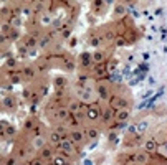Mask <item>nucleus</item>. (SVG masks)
I'll return each instance as SVG.
<instances>
[{
  "label": "nucleus",
  "instance_id": "5",
  "mask_svg": "<svg viewBox=\"0 0 167 165\" xmlns=\"http://www.w3.org/2000/svg\"><path fill=\"white\" fill-rule=\"evenodd\" d=\"M142 147H144V150L147 154H152V152H156V150L159 149V142H157V139L152 135V137L146 139L144 142H142Z\"/></svg>",
  "mask_w": 167,
  "mask_h": 165
},
{
  "label": "nucleus",
  "instance_id": "37",
  "mask_svg": "<svg viewBox=\"0 0 167 165\" xmlns=\"http://www.w3.org/2000/svg\"><path fill=\"white\" fill-rule=\"evenodd\" d=\"M35 125H36V124H35V122H33V121L30 119V121H27V122H25V129H28V130H32L33 127H35Z\"/></svg>",
  "mask_w": 167,
  "mask_h": 165
},
{
  "label": "nucleus",
  "instance_id": "39",
  "mask_svg": "<svg viewBox=\"0 0 167 165\" xmlns=\"http://www.w3.org/2000/svg\"><path fill=\"white\" fill-rule=\"evenodd\" d=\"M162 15H164V10H162V8H157L154 12V17H162Z\"/></svg>",
  "mask_w": 167,
  "mask_h": 165
},
{
  "label": "nucleus",
  "instance_id": "46",
  "mask_svg": "<svg viewBox=\"0 0 167 165\" xmlns=\"http://www.w3.org/2000/svg\"><path fill=\"white\" fill-rule=\"evenodd\" d=\"M165 36H167V30H165V28H162V40H165Z\"/></svg>",
  "mask_w": 167,
  "mask_h": 165
},
{
  "label": "nucleus",
  "instance_id": "31",
  "mask_svg": "<svg viewBox=\"0 0 167 165\" xmlns=\"http://www.w3.org/2000/svg\"><path fill=\"white\" fill-rule=\"evenodd\" d=\"M137 70H139L141 73H144V74H146V73L149 71V65H147V63H141V65H139V68H137Z\"/></svg>",
  "mask_w": 167,
  "mask_h": 165
},
{
  "label": "nucleus",
  "instance_id": "50",
  "mask_svg": "<svg viewBox=\"0 0 167 165\" xmlns=\"http://www.w3.org/2000/svg\"><path fill=\"white\" fill-rule=\"evenodd\" d=\"M84 165H93V160H89V159H86V160H84Z\"/></svg>",
  "mask_w": 167,
  "mask_h": 165
},
{
  "label": "nucleus",
  "instance_id": "48",
  "mask_svg": "<svg viewBox=\"0 0 167 165\" xmlns=\"http://www.w3.org/2000/svg\"><path fill=\"white\" fill-rule=\"evenodd\" d=\"M76 45V38H71L70 40V46H75Z\"/></svg>",
  "mask_w": 167,
  "mask_h": 165
},
{
  "label": "nucleus",
  "instance_id": "24",
  "mask_svg": "<svg viewBox=\"0 0 167 165\" xmlns=\"http://www.w3.org/2000/svg\"><path fill=\"white\" fill-rule=\"evenodd\" d=\"M114 13H116V15H119V17H126V7H124V3H118Z\"/></svg>",
  "mask_w": 167,
  "mask_h": 165
},
{
  "label": "nucleus",
  "instance_id": "23",
  "mask_svg": "<svg viewBox=\"0 0 167 165\" xmlns=\"http://www.w3.org/2000/svg\"><path fill=\"white\" fill-rule=\"evenodd\" d=\"M65 68H66V71H75L76 70V61L71 60V58H66L65 60Z\"/></svg>",
  "mask_w": 167,
  "mask_h": 165
},
{
  "label": "nucleus",
  "instance_id": "40",
  "mask_svg": "<svg viewBox=\"0 0 167 165\" xmlns=\"http://www.w3.org/2000/svg\"><path fill=\"white\" fill-rule=\"evenodd\" d=\"M5 134H7V135H12V134H15V129H13V127H8V125H7V130H5Z\"/></svg>",
  "mask_w": 167,
  "mask_h": 165
},
{
  "label": "nucleus",
  "instance_id": "3",
  "mask_svg": "<svg viewBox=\"0 0 167 165\" xmlns=\"http://www.w3.org/2000/svg\"><path fill=\"white\" fill-rule=\"evenodd\" d=\"M68 139H70L75 145H83V144L88 140L86 135H84V130H81V129H71L70 134H68Z\"/></svg>",
  "mask_w": 167,
  "mask_h": 165
},
{
  "label": "nucleus",
  "instance_id": "21",
  "mask_svg": "<svg viewBox=\"0 0 167 165\" xmlns=\"http://www.w3.org/2000/svg\"><path fill=\"white\" fill-rule=\"evenodd\" d=\"M48 140H50V144H51V145H58V144L61 142V135H60L58 132H55V130H51V134H50Z\"/></svg>",
  "mask_w": 167,
  "mask_h": 165
},
{
  "label": "nucleus",
  "instance_id": "44",
  "mask_svg": "<svg viewBox=\"0 0 167 165\" xmlns=\"http://www.w3.org/2000/svg\"><path fill=\"white\" fill-rule=\"evenodd\" d=\"M116 135H118V132H111L109 134V140H116Z\"/></svg>",
  "mask_w": 167,
  "mask_h": 165
},
{
  "label": "nucleus",
  "instance_id": "9",
  "mask_svg": "<svg viewBox=\"0 0 167 165\" xmlns=\"http://www.w3.org/2000/svg\"><path fill=\"white\" fill-rule=\"evenodd\" d=\"M79 68H83V70H89V68H93V61H91V53L84 51L79 55Z\"/></svg>",
  "mask_w": 167,
  "mask_h": 165
},
{
  "label": "nucleus",
  "instance_id": "22",
  "mask_svg": "<svg viewBox=\"0 0 167 165\" xmlns=\"http://www.w3.org/2000/svg\"><path fill=\"white\" fill-rule=\"evenodd\" d=\"M65 162H66V159L61 154L53 155V159H51V165H65Z\"/></svg>",
  "mask_w": 167,
  "mask_h": 165
},
{
  "label": "nucleus",
  "instance_id": "12",
  "mask_svg": "<svg viewBox=\"0 0 167 165\" xmlns=\"http://www.w3.org/2000/svg\"><path fill=\"white\" fill-rule=\"evenodd\" d=\"M106 60H108L106 51H103V50H98V51H94L93 55H91V61H93V65H99V63H106Z\"/></svg>",
  "mask_w": 167,
  "mask_h": 165
},
{
  "label": "nucleus",
  "instance_id": "27",
  "mask_svg": "<svg viewBox=\"0 0 167 165\" xmlns=\"http://www.w3.org/2000/svg\"><path fill=\"white\" fill-rule=\"evenodd\" d=\"M23 76L28 78V79H32V78L35 76V70H33V68H25V71H23Z\"/></svg>",
  "mask_w": 167,
  "mask_h": 165
},
{
  "label": "nucleus",
  "instance_id": "49",
  "mask_svg": "<svg viewBox=\"0 0 167 165\" xmlns=\"http://www.w3.org/2000/svg\"><path fill=\"white\" fill-rule=\"evenodd\" d=\"M149 84H151V86L156 84V79H154V78H149Z\"/></svg>",
  "mask_w": 167,
  "mask_h": 165
},
{
  "label": "nucleus",
  "instance_id": "43",
  "mask_svg": "<svg viewBox=\"0 0 167 165\" xmlns=\"http://www.w3.org/2000/svg\"><path fill=\"white\" fill-rule=\"evenodd\" d=\"M149 58H151V55H149L147 51H144V53H142V60H144V61H147Z\"/></svg>",
  "mask_w": 167,
  "mask_h": 165
},
{
  "label": "nucleus",
  "instance_id": "29",
  "mask_svg": "<svg viewBox=\"0 0 167 165\" xmlns=\"http://www.w3.org/2000/svg\"><path fill=\"white\" fill-rule=\"evenodd\" d=\"M127 132H129V135H137L136 124H129V125H127Z\"/></svg>",
  "mask_w": 167,
  "mask_h": 165
},
{
  "label": "nucleus",
  "instance_id": "36",
  "mask_svg": "<svg viewBox=\"0 0 167 165\" xmlns=\"http://www.w3.org/2000/svg\"><path fill=\"white\" fill-rule=\"evenodd\" d=\"M5 165H18V162H17L15 157H8L7 162H5Z\"/></svg>",
  "mask_w": 167,
  "mask_h": 165
},
{
  "label": "nucleus",
  "instance_id": "1",
  "mask_svg": "<svg viewBox=\"0 0 167 165\" xmlns=\"http://www.w3.org/2000/svg\"><path fill=\"white\" fill-rule=\"evenodd\" d=\"M84 116L89 122H96L101 117V106L96 103H89L86 104V109H84Z\"/></svg>",
  "mask_w": 167,
  "mask_h": 165
},
{
  "label": "nucleus",
  "instance_id": "15",
  "mask_svg": "<svg viewBox=\"0 0 167 165\" xmlns=\"http://www.w3.org/2000/svg\"><path fill=\"white\" fill-rule=\"evenodd\" d=\"M99 134H101V130H99L98 127H93V125L84 129V135H86L88 140H96L99 137Z\"/></svg>",
  "mask_w": 167,
  "mask_h": 165
},
{
  "label": "nucleus",
  "instance_id": "45",
  "mask_svg": "<svg viewBox=\"0 0 167 165\" xmlns=\"http://www.w3.org/2000/svg\"><path fill=\"white\" fill-rule=\"evenodd\" d=\"M12 82H20V78H18V76H12Z\"/></svg>",
  "mask_w": 167,
  "mask_h": 165
},
{
  "label": "nucleus",
  "instance_id": "30",
  "mask_svg": "<svg viewBox=\"0 0 167 165\" xmlns=\"http://www.w3.org/2000/svg\"><path fill=\"white\" fill-rule=\"evenodd\" d=\"M30 165H45V160L41 157H36V159H33L30 162Z\"/></svg>",
  "mask_w": 167,
  "mask_h": 165
},
{
  "label": "nucleus",
  "instance_id": "41",
  "mask_svg": "<svg viewBox=\"0 0 167 165\" xmlns=\"http://www.w3.org/2000/svg\"><path fill=\"white\" fill-rule=\"evenodd\" d=\"M151 94H152V91H147V93L142 94V99H144V101H146V99H149V98H151Z\"/></svg>",
  "mask_w": 167,
  "mask_h": 165
},
{
  "label": "nucleus",
  "instance_id": "6",
  "mask_svg": "<svg viewBox=\"0 0 167 165\" xmlns=\"http://www.w3.org/2000/svg\"><path fill=\"white\" fill-rule=\"evenodd\" d=\"M93 76L98 78V79H101V78H106L108 74V68H106V63H99V65H93Z\"/></svg>",
  "mask_w": 167,
  "mask_h": 165
},
{
  "label": "nucleus",
  "instance_id": "25",
  "mask_svg": "<svg viewBox=\"0 0 167 165\" xmlns=\"http://www.w3.org/2000/svg\"><path fill=\"white\" fill-rule=\"evenodd\" d=\"M114 45H116V46H126V45H129V43H127L126 38H124V35H121V36H116Z\"/></svg>",
  "mask_w": 167,
  "mask_h": 165
},
{
  "label": "nucleus",
  "instance_id": "13",
  "mask_svg": "<svg viewBox=\"0 0 167 165\" xmlns=\"http://www.w3.org/2000/svg\"><path fill=\"white\" fill-rule=\"evenodd\" d=\"M134 163L136 165H147V163H149V154H147L146 150L137 152L134 155Z\"/></svg>",
  "mask_w": 167,
  "mask_h": 165
},
{
  "label": "nucleus",
  "instance_id": "42",
  "mask_svg": "<svg viewBox=\"0 0 167 165\" xmlns=\"http://www.w3.org/2000/svg\"><path fill=\"white\" fill-rule=\"evenodd\" d=\"M23 96H25V99H30V98H32V91H30V89H27L25 93H23Z\"/></svg>",
  "mask_w": 167,
  "mask_h": 165
},
{
  "label": "nucleus",
  "instance_id": "34",
  "mask_svg": "<svg viewBox=\"0 0 167 165\" xmlns=\"http://www.w3.org/2000/svg\"><path fill=\"white\" fill-rule=\"evenodd\" d=\"M35 45H36V40H35V38H28V41L25 43V46H27V48H33Z\"/></svg>",
  "mask_w": 167,
  "mask_h": 165
},
{
  "label": "nucleus",
  "instance_id": "32",
  "mask_svg": "<svg viewBox=\"0 0 167 165\" xmlns=\"http://www.w3.org/2000/svg\"><path fill=\"white\" fill-rule=\"evenodd\" d=\"M50 40H51L50 36H45V38H41V40L38 41V43H40V46H41V48H45V46H46V45H48V43H50Z\"/></svg>",
  "mask_w": 167,
  "mask_h": 165
},
{
  "label": "nucleus",
  "instance_id": "16",
  "mask_svg": "<svg viewBox=\"0 0 167 165\" xmlns=\"http://www.w3.org/2000/svg\"><path fill=\"white\" fill-rule=\"evenodd\" d=\"M104 0H93V7H91V10H93V13H101L103 12V8H104Z\"/></svg>",
  "mask_w": 167,
  "mask_h": 165
},
{
  "label": "nucleus",
  "instance_id": "19",
  "mask_svg": "<svg viewBox=\"0 0 167 165\" xmlns=\"http://www.w3.org/2000/svg\"><path fill=\"white\" fill-rule=\"evenodd\" d=\"M103 36H99V35H91L89 36V45L94 46V48H98V46H101V43H103Z\"/></svg>",
  "mask_w": 167,
  "mask_h": 165
},
{
  "label": "nucleus",
  "instance_id": "10",
  "mask_svg": "<svg viewBox=\"0 0 167 165\" xmlns=\"http://www.w3.org/2000/svg\"><path fill=\"white\" fill-rule=\"evenodd\" d=\"M66 108H68L70 114H78L81 108H84V103H81V101H76V99H71L68 104H66Z\"/></svg>",
  "mask_w": 167,
  "mask_h": 165
},
{
  "label": "nucleus",
  "instance_id": "2",
  "mask_svg": "<svg viewBox=\"0 0 167 165\" xmlns=\"http://www.w3.org/2000/svg\"><path fill=\"white\" fill-rule=\"evenodd\" d=\"M109 104L114 111H119V109H129L131 106V101L126 98V96H116V94H111L109 98Z\"/></svg>",
  "mask_w": 167,
  "mask_h": 165
},
{
  "label": "nucleus",
  "instance_id": "51",
  "mask_svg": "<svg viewBox=\"0 0 167 165\" xmlns=\"http://www.w3.org/2000/svg\"><path fill=\"white\" fill-rule=\"evenodd\" d=\"M8 66H15V60H10V61H8Z\"/></svg>",
  "mask_w": 167,
  "mask_h": 165
},
{
  "label": "nucleus",
  "instance_id": "53",
  "mask_svg": "<svg viewBox=\"0 0 167 165\" xmlns=\"http://www.w3.org/2000/svg\"><path fill=\"white\" fill-rule=\"evenodd\" d=\"M18 165H30V163H27V162H20Z\"/></svg>",
  "mask_w": 167,
  "mask_h": 165
},
{
  "label": "nucleus",
  "instance_id": "8",
  "mask_svg": "<svg viewBox=\"0 0 167 165\" xmlns=\"http://www.w3.org/2000/svg\"><path fill=\"white\" fill-rule=\"evenodd\" d=\"M70 117V111L66 106H58V108L55 109V119L60 121V122H65L66 119Z\"/></svg>",
  "mask_w": 167,
  "mask_h": 165
},
{
  "label": "nucleus",
  "instance_id": "35",
  "mask_svg": "<svg viewBox=\"0 0 167 165\" xmlns=\"http://www.w3.org/2000/svg\"><path fill=\"white\" fill-rule=\"evenodd\" d=\"M33 134H35V137H41V127L40 125H35V127H33Z\"/></svg>",
  "mask_w": 167,
  "mask_h": 165
},
{
  "label": "nucleus",
  "instance_id": "28",
  "mask_svg": "<svg viewBox=\"0 0 167 165\" xmlns=\"http://www.w3.org/2000/svg\"><path fill=\"white\" fill-rule=\"evenodd\" d=\"M5 108H8V109L15 108V99H13L12 96H8V98L5 99Z\"/></svg>",
  "mask_w": 167,
  "mask_h": 165
},
{
  "label": "nucleus",
  "instance_id": "17",
  "mask_svg": "<svg viewBox=\"0 0 167 165\" xmlns=\"http://www.w3.org/2000/svg\"><path fill=\"white\" fill-rule=\"evenodd\" d=\"M106 68H108V73L109 74H113V73H116L118 70V60H114V58H111V60H106Z\"/></svg>",
  "mask_w": 167,
  "mask_h": 165
},
{
  "label": "nucleus",
  "instance_id": "18",
  "mask_svg": "<svg viewBox=\"0 0 167 165\" xmlns=\"http://www.w3.org/2000/svg\"><path fill=\"white\" fill-rule=\"evenodd\" d=\"M116 36H118L116 30H113V28H108V30L103 33V40L104 41H114V40H116Z\"/></svg>",
  "mask_w": 167,
  "mask_h": 165
},
{
  "label": "nucleus",
  "instance_id": "33",
  "mask_svg": "<svg viewBox=\"0 0 167 165\" xmlns=\"http://www.w3.org/2000/svg\"><path fill=\"white\" fill-rule=\"evenodd\" d=\"M61 36H63V38H70L71 36V30H70V28H61Z\"/></svg>",
  "mask_w": 167,
  "mask_h": 165
},
{
  "label": "nucleus",
  "instance_id": "38",
  "mask_svg": "<svg viewBox=\"0 0 167 165\" xmlns=\"http://www.w3.org/2000/svg\"><path fill=\"white\" fill-rule=\"evenodd\" d=\"M56 86H58V88H61V86H65V82H66V79L65 78H56Z\"/></svg>",
  "mask_w": 167,
  "mask_h": 165
},
{
  "label": "nucleus",
  "instance_id": "11",
  "mask_svg": "<svg viewBox=\"0 0 167 165\" xmlns=\"http://www.w3.org/2000/svg\"><path fill=\"white\" fill-rule=\"evenodd\" d=\"M129 117H131L129 109H119V111H116V114H114V119H116L118 122H127Z\"/></svg>",
  "mask_w": 167,
  "mask_h": 165
},
{
  "label": "nucleus",
  "instance_id": "4",
  "mask_svg": "<svg viewBox=\"0 0 167 165\" xmlns=\"http://www.w3.org/2000/svg\"><path fill=\"white\" fill-rule=\"evenodd\" d=\"M96 94H98L99 99L108 101L109 98H111V89H109V86L106 84V82H99L98 88H96Z\"/></svg>",
  "mask_w": 167,
  "mask_h": 165
},
{
  "label": "nucleus",
  "instance_id": "47",
  "mask_svg": "<svg viewBox=\"0 0 167 165\" xmlns=\"http://www.w3.org/2000/svg\"><path fill=\"white\" fill-rule=\"evenodd\" d=\"M121 2H122V3H132V5H134L136 0H121Z\"/></svg>",
  "mask_w": 167,
  "mask_h": 165
},
{
  "label": "nucleus",
  "instance_id": "7",
  "mask_svg": "<svg viewBox=\"0 0 167 165\" xmlns=\"http://www.w3.org/2000/svg\"><path fill=\"white\" fill-rule=\"evenodd\" d=\"M114 114H116V111H114L111 106H108L106 109L101 108V117H99V119H101L104 124H109V122H113V121H114Z\"/></svg>",
  "mask_w": 167,
  "mask_h": 165
},
{
  "label": "nucleus",
  "instance_id": "52",
  "mask_svg": "<svg viewBox=\"0 0 167 165\" xmlns=\"http://www.w3.org/2000/svg\"><path fill=\"white\" fill-rule=\"evenodd\" d=\"M65 165H73V162H71V160H66V162H65Z\"/></svg>",
  "mask_w": 167,
  "mask_h": 165
},
{
  "label": "nucleus",
  "instance_id": "14",
  "mask_svg": "<svg viewBox=\"0 0 167 165\" xmlns=\"http://www.w3.org/2000/svg\"><path fill=\"white\" fill-rule=\"evenodd\" d=\"M53 155H55V149L53 147H50V145H45V147H41L40 149V157L45 160H51L53 159Z\"/></svg>",
  "mask_w": 167,
  "mask_h": 165
},
{
  "label": "nucleus",
  "instance_id": "20",
  "mask_svg": "<svg viewBox=\"0 0 167 165\" xmlns=\"http://www.w3.org/2000/svg\"><path fill=\"white\" fill-rule=\"evenodd\" d=\"M136 127H137V135H142L149 129V122H147V121H141V122L136 124Z\"/></svg>",
  "mask_w": 167,
  "mask_h": 165
},
{
  "label": "nucleus",
  "instance_id": "26",
  "mask_svg": "<svg viewBox=\"0 0 167 165\" xmlns=\"http://www.w3.org/2000/svg\"><path fill=\"white\" fill-rule=\"evenodd\" d=\"M33 145H35V149H41V147H45V145H46V142H45V139L36 137L35 142H33Z\"/></svg>",
  "mask_w": 167,
  "mask_h": 165
}]
</instances>
